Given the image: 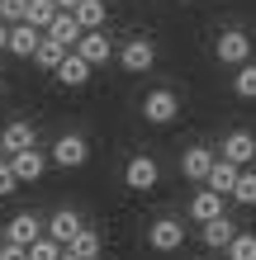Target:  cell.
<instances>
[{
    "instance_id": "cell-1",
    "label": "cell",
    "mask_w": 256,
    "mask_h": 260,
    "mask_svg": "<svg viewBox=\"0 0 256 260\" xmlns=\"http://www.w3.org/2000/svg\"><path fill=\"white\" fill-rule=\"evenodd\" d=\"M214 57H218V62L223 67H242V62H251V38L242 34V28H223V34L214 38Z\"/></svg>"
},
{
    "instance_id": "cell-2",
    "label": "cell",
    "mask_w": 256,
    "mask_h": 260,
    "mask_svg": "<svg viewBox=\"0 0 256 260\" xmlns=\"http://www.w3.org/2000/svg\"><path fill=\"white\" fill-rule=\"evenodd\" d=\"M48 156H52V166H62V171H81V166L90 161V142H86L81 133H62L52 142Z\"/></svg>"
},
{
    "instance_id": "cell-3",
    "label": "cell",
    "mask_w": 256,
    "mask_h": 260,
    "mask_svg": "<svg viewBox=\"0 0 256 260\" xmlns=\"http://www.w3.org/2000/svg\"><path fill=\"white\" fill-rule=\"evenodd\" d=\"M176 114H180V100H176V90H166V85L147 90V100H143V118H147V123L166 128V123H176Z\"/></svg>"
},
{
    "instance_id": "cell-4",
    "label": "cell",
    "mask_w": 256,
    "mask_h": 260,
    "mask_svg": "<svg viewBox=\"0 0 256 260\" xmlns=\"http://www.w3.org/2000/svg\"><path fill=\"white\" fill-rule=\"evenodd\" d=\"M147 246H152L157 255H171L185 246V222L180 218H157L152 227H147Z\"/></svg>"
},
{
    "instance_id": "cell-5",
    "label": "cell",
    "mask_w": 256,
    "mask_h": 260,
    "mask_svg": "<svg viewBox=\"0 0 256 260\" xmlns=\"http://www.w3.org/2000/svg\"><path fill=\"white\" fill-rule=\"evenodd\" d=\"M119 67H124L128 76L152 71V67H157V48H152V38H128L124 48H119Z\"/></svg>"
},
{
    "instance_id": "cell-6",
    "label": "cell",
    "mask_w": 256,
    "mask_h": 260,
    "mask_svg": "<svg viewBox=\"0 0 256 260\" xmlns=\"http://www.w3.org/2000/svg\"><path fill=\"white\" fill-rule=\"evenodd\" d=\"M223 208H228V194H218V189H209V185H204V189H194V194H190V208H185V213H190V222H200V227H204V222L223 218Z\"/></svg>"
},
{
    "instance_id": "cell-7",
    "label": "cell",
    "mask_w": 256,
    "mask_h": 260,
    "mask_svg": "<svg viewBox=\"0 0 256 260\" xmlns=\"http://www.w3.org/2000/svg\"><path fill=\"white\" fill-rule=\"evenodd\" d=\"M214 151H209L204 142H190L185 151H180V175H185V180H194V185H204V180H209V171H214Z\"/></svg>"
},
{
    "instance_id": "cell-8",
    "label": "cell",
    "mask_w": 256,
    "mask_h": 260,
    "mask_svg": "<svg viewBox=\"0 0 256 260\" xmlns=\"http://www.w3.org/2000/svg\"><path fill=\"white\" fill-rule=\"evenodd\" d=\"M157 180H161V166H157L152 156H133V161L124 166V185H128V189H138V194L157 189Z\"/></svg>"
},
{
    "instance_id": "cell-9",
    "label": "cell",
    "mask_w": 256,
    "mask_h": 260,
    "mask_svg": "<svg viewBox=\"0 0 256 260\" xmlns=\"http://www.w3.org/2000/svg\"><path fill=\"white\" fill-rule=\"evenodd\" d=\"M43 232H48V222H38V213H14L5 222V241H14V246H34Z\"/></svg>"
},
{
    "instance_id": "cell-10",
    "label": "cell",
    "mask_w": 256,
    "mask_h": 260,
    "mask_svg": "<svg viewBox=\"0 0 256 260\" xmlns=\"http://www.w3.org/2000/svg\"><path fill=\"white\" fill-rule=\"evenodd\" d=\"M223 156H228L233 166H251L256 161V133H247V128H233L228 137H223Z\"/></svg>"
},
{
    "instance_id": "cell-11",
    "label": "cell",
    "mask_w": 256,
    "mask_h": 260,
    "mask_svg": "<svg viewBox=\"0 0 256 260\" xmlns=\"http://www.w3.org/2000/svg\"><path fill=\"white\" fill-rule=\"evenodd\" d=\"M48 151H38V147H29V151H19V156H10V166H14V175H19V185H34V180H43V171H48Z\"/></svg>"
},
{
    "instance_id": "cell-12",
    "label": "cell",
    "mask_w": 256,
    "mask_h": 260,
    "mask_svg": "<svg viewBox=\"0 0 256 260\" xmlns=\"http://www.w3.org/2000/svg\"><path fill=\"white\" fill-rule=\"evenodd\" d=\"M76 52L86 57L90 67H104V62H109V57H114V43H109V34H104V28H90V34H81Z\"/></svg>"
},
{
    "instance_id": "cell-13",
    "label": "cell",
    "mask_w": 256,
    "mask_h": 260,
    "mask_svg": "<svg viewBox=\"0 0 256 260\" xmlns=\"http://www.w3.org/2000/svg\"><path fill=\"white\" fill-rule=\"evenodd\" d=\"M29 147H38V133H34V123H5V133H0V151L5 156H19V151H29Z\"/></svg>"
},
{
    "instance_id": "cell-14",
    "label": "cell",
    "mask_w": 256,
    "mask_h": 260,
    "mask_svg": "<svg viewBox=\"0 0 256 260\" xmlns=\"http://www.w3.org/2000/svg\"><path fill=\"white\" fill-rule=\"evenodd\" d=\"M81 227H86V222H81V213H76V208H57L52 218H48V237H52V241H62V246H71Z\"/></svg>"
},
{
    "instance_id": "cell-15",
    "label": "cell",
    "mask_w": 256,
    "mask_h": 260,
    "mask_svg": "<svg viewBox=\"0 0 256 260\" xmlns=\"http://www.w3.org/2000/svg\"><path fill=\"white\" fill-rule=\"evenodd\" d=\"M90 71H95V67H90V62H86V57H81L76 48H71V52H67V62H62V67H57L52 76H57V81H62L67 90H81V85L90 81Z\"/></svg>"
},
{
    "instance_id": "cell-16",
    "label": "cell",
    "mask_w": 256,
    "mask_h": 260,
    "mask_svg": "<svg viewBox=\"0 0 256 260\" xmlns=\"http://www.w3.org/2000/svg\"><path fill=\"white\" fill-rule=\"evenodd\" d=\"M38 43H43V28H34V24H10V57H34L38 52Z\"/></svg>"
},
{
    "instance_id": "cell-17",
    "label": "cell",
    "mask_w": 256,
    "mask_h": 260,
    "mask_svg": "<svg viewBox=\"0 0 256 260\" xmlns=\"http://www.w3.org/2000/svg\"><path fill=\"white\" fill-rule=\"evenodd\" d=\"M200 237H204V246H209V251H228V246H233V237H237V227H233L228 213H223V218H214V222H204V227H200Z\"/></svg>"
},
{
    "instance_id": "cell-18",
    "label": "cell",
    "mask_w": 256,
    "mask_h": 260,
    "mask_svg": "<svg viewBox=\"0 0 256 260\" xmlns=\"http://www.w3.org/2000/svg\"><path fill=\"white\" fill-rule=\"evenodd\" d=\"M237 175H242V166H233L228 156H218V161H214V171H209V180H204V185L233 199V189H237Z\"/></svg>"
},
{
    "instance_id": "cell-19",
    "label": "cell",
    "mask_w": 256,
    "mask_h": 260,
    "mask_svg": "<svg viewBox=\"0 0 256 260\" xmlns=\"http://www.w3.org/2000/svg\"><path fill=\"white\" fill-rule=\"evenodd\" d=\"M81 34H86V28L76 24V14H71V10H62V14H57V19L48 24V38L67 43V48H76V43H81Z\"/></svg>"
},
{
    "instance_id": "cell-20",
    "label": "cell",
    "mask_w": 256,
    "mask_h": 260,
    "mask_svg": "<svg viewBox=\"0 0 256 260\" xmlns=\"http://www.w3.org/2000/svg\"><path fill=\"white\" fill-rule=\"evenodd\" d=\"M67 43H57V38H48V34H43V43H38V52H34V62L43 67V71H57V67H62L67 62Z\"/></svg>"
},
{
    "instance_id": "cell-21",
    "label": "cell",
    "mask_w": 256,
    "mask_h": 260,
    "mask_svg": "<svg viewBox=\"0 0 256 260\" xmlns=\"http://www.w3.org/2000/svg\"><path fill=\"white\" fill-rule=\"evenodd\" d=\"M71 14H76V24L90 34V28H104V19H109V5H104V0H81Z\"/></svg>"
},
{
    "instance_id": "cell-22",
    "label": "cell",
    "mask_w": 256,
    "mask_h": 260,
    "mask_svg": "<svg viewBox=\"0 0 256 260\" xmlns=\"http://www.w3.org/2000/svg\"><path fill=\"white\" fill-rule=\"evenodd\" d=\"M57 0H29V14H24V24H34V28H43V34H48V24L57 19Z\"/></svg>"
},
{
    "instance_id": "cell-23",
    "label": "cell",
    "mask_w": 256,
    "mask_h": 260,
    "mask_svg": "<svg viewBox=\"0 0 256 260\" xmlns=\"http://www.w3.org/2000/svg\"><path fill=\"white\" fill-rule=\"evenodd\" d=\"M67 251H71V255H81V260H100V232H95V227H81L76 241H71Z\"/></svg>"
},
{
    "instance_id": "cell-24",
    "label": "cell",
    "mask_w": 256,
    "mask_h": 260,
    "mask_svg": "<svg viewBox=\"0 0 256 260\" xmlns=\"http://www.w3.org/2000/svg\"><path fill=\"white\" fill-rule=\"evenodd\" d=\"M233 95L237 100H256V62H242L233 71Z\"/></svg>"
},
{
    "instance_id": "cell-25",
    "label": "cell",
    "mask_w": 256,
    "mask_h": 260,
    "mask_svg": "<svg viewBox=\"0 0 256 260\" xmlns=\"http://www.w3.org/2000/svg\"><path fill=\"white\" fill-rule=\"evenodd\" d=\"M233 204H247V208H256V171H247V166H242V175H237Z\"/></svg>"
},
{
    "instance_id": "cell-26",
    "label": "cell",
    "mask_w": 256,
    "mask_h": 260,
    "mask_svg": "<svg viewBox=\"0 0 256 260\" xmlns=\"http://www.w3.org/2000/svg\"><path fill=\"white\" fill-rule=\"evenodd\" d=\"M62 251H67L62 241H52L48 232H43V237L34 241V246H29V260H62Z\"/></svg>"
},
{
    "instance_id": "cell-27",
    "label": "cell",
    "mask_w": 256,
    "mask_h": 260,
    "mask_svg": "<svg viewBox=\"0 0 256 260\" xmlns=\"http://www.w3.org/2000/svg\"><path fill=\"white\" fill-rule=\"evenodd\" d=\"M228 260H256V232H237L228 246Z\"/></svg>"
},
{
    "instance_id": "cell-28",
    "label": "cell",
    "mask_w": 256,
    "mask_h": 260,
    "mask_svg": "<svg viewBox=\"0 0 256 260\" xmlns=\"http://www.w3.org/2000/svg\"><path fill=\"white\" fill-rule=\"evenodd\" d=\"M24 14H29V0H0V19L5 24H24Z\"/></svg>"
},
{
    "instance_id": "cell-29",
    "label": "cell",
    "mask_w": 256,
    "mask_h": 260,
    "mask_svg": "<svg viewBox=\"0 0 256 260\" xmlns=\"http://www.w3.org/2000/svg\"><path fill=\"white\" fill-rule=\"evenodd\" d=\"M10 194H19V175H14V166L5 156V161H0V199H10Z\"/></svg>"
},
{
    "instance_id": "cell-30",
    "label": "cell",
    "mask_w": 256,
    "mask_h": 260,
    "mask_svg": "<svg viewBox=\"0 0 256 260\" xmlns=\"http://www.w3.org/2000/svg\"><path fill=\"white\" fill-rule=\"evenodd\" d=\"M0 260H29V246H14V241H5V251H0Z\"/></svg>"
},
{
    "instance_id": "cell-31",
    "label": "cell",
    "mask_w": 256,
    "mask_h": 260,
    "mask_svg": "<svg viewBox=\"0 0 256 260\" xmlns=\"http://www.w3.org/2000/svg\"><path fill=\"white\" fill-rule=\"evenodd\" d=\"M5 48H10V24L0 19V52H5Z\"/></svg>"
},
{
    "instance_id": "cell-32",
    "label": "cell",
    "mask_w": 256,
    "mask_h": 260,
    "mask_svg": "<svg viewBox=\"0 0 256 260\" xmlns=\"http://www.w3.org/2000/svg\"><path fill=\"white\" fill-rule=\"evenodd\" d=\"M81 5V0H57V10H76Z\"/></svg>"
},
{
    "instance_id": "cell-33",
    "label": "cell",
    "mask_w": 256,
    "mask_h": 260,
    "mask_svg": "<svg viewBox=\"0 0 256 260\" xmlns=\"http://www.w3.org/2000/svg\"><path fill=\"white\" fill-rule=\"evenodd\" d=\"M62 260H81V255H71V251H62Z\"/></svg>"
},
{
    "instance_id": "cell-34",
    "label": "cell",
    "mask_w": 256,
    "mask_h": 260,
    "mask_svg": "<svg viewBox=\"0 0 256 260\" xmlns=\"http://www.w3.org/2000/svg\"><path fill=\"white\" fill-rule=\"evenodd\" d=\"M0 251H5V241H0Z\"/></svg>"
},
{
    "instance_id": "cell-35",
    "label": "cell",
    "mask_w": 256,
    "mask_h": 260,
    "mask_svg": "<svg viewBox=\"0 0 256 260\" xmlns=\"http://www.w3.org/2000/svg\"><path fill=\"white\" fill-rule=\"evenodd\" d=\"M0 67H5V62H0Z\"/></svg>"
}]
</instances>
